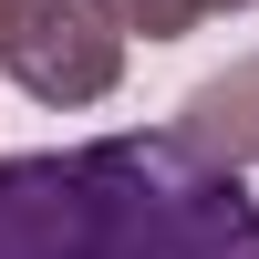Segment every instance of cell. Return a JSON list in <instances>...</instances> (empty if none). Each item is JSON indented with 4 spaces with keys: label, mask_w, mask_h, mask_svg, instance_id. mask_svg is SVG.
I'll return each mask as SVG.
<instances>
[{
    "label": "cell",
    "mask_w": 259,
    "mask_h": 259,
    "mask_svg": "<svg viewBox=\"0 0 259 259\" xmlns=\"http://www.w3.org/2000/svg\"><path fill=\"white\" fill-rule=\"evenodd\" d=\"M177 135L197 145V156H218V166H259V52L228 62V73H207L197 94L177 104Z\"/></svg>",
    "instance_id": "3957f363"
},
{
    "label": "cell",
    "mask_w": 259,
    "mask_h": 259,
    "mask_svg": "<svg viewBox=\"0 0 259 259\" xmlns=\"http://www.w3.org/2000/svg\"><path fill=\"white\" fill-rule=\"evenodd\" d=\"M104 11L124 21V41H177V31H197V21H218V11H249V0H104Z\"/></svg>",
    "instance_id": "277c9868"
},
{
    "label": "cell",
    "mask_w": 259,
    "mask_h": 259,
    "mask_svg": "<svg viewBox=\"0 0 259 259\" xmlns=\"http://www.w3.org/2000/svg\"><path fill=\"white\" fill-rule=\"evenodd\" d=\"M0 259H259V197L187 135H94L0 166Z\"/></svg>",
    "instance_id": "6da1fadb"
},
{
    "label": "cell",
    "mask_w": 259,
    "mask_h": 259,
    "mask_svg": "<svg viewBox=\"0 0 259 259\" xmlns=\"http://www.w3.org/2000/svg\"><path fill=\"white\" fill-rule=\"evenodd\" d=\"M0 73L31 104H104L124 83V21L104 0H0Z\"/></svg>",
    "instance_id": "7a4b0ae2"
}]
</instances>
